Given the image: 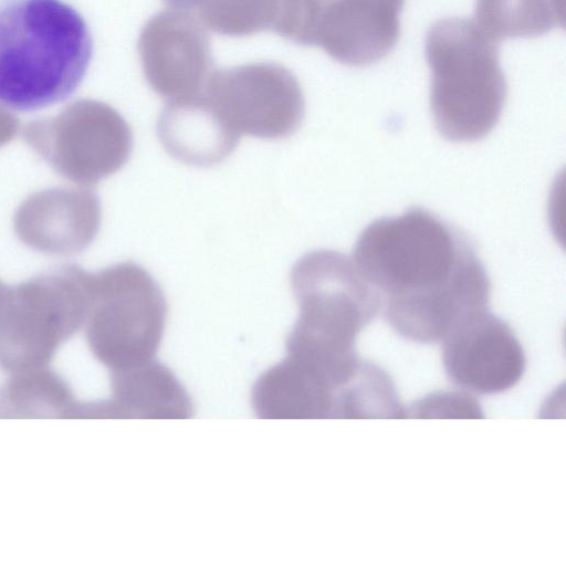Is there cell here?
Listing matches in <instances>:
<instances>
[{"instance_id": "6da1fadb", "label": "cell", "mask_w": 566, "mask_h": 566, "mask_svg": "<svg viewBox=\"0 0 566 566\" xmlns=\"http://www.w3.org/2000/svg\"><path fill=\"white\" fill-rule=\"evenodd\" d=\"M353 262L376 293L386 322L420 344L442 342L468 317L488 310L491 282L473 243L420 207L370 222Z\"/></svg>"}, {"instance_id": "7a4b0ae2", "label": "cell", "mask_w": 566, "mask_h": 566, "mask_svg": "<svg viewBox=\"0 0 566 566\" xmlns=\"http://www.w3.org/2000/svg\"><path fill=\"white\" fill-rule=\"evenodd\" d=\"M93 50L86 21L63 0H1L0 106L34 112L65 101Z\"/></svg>"}, {"instance_id": "3957f363", "label": "cell", "mask_w": 566, "mask_h": 566, "mask_svg": "<svg viewBox=\"0 0 566 566\" xmlns=\"http://www.w3.org/2000/svg\"><path fill=\"white\" fill-rule=\"evenodd\" d=\"M291 286L300 313L286 339V356L338 391L359 369L355 342L380 312L378 297L352 259L326 249L294 263Z\"/></svg>"}, {"instance_id": "277c9868", "label": "cell", "mask_w": 566, "mask_h": 566, "mask_svg": "<svg viewBox=\"0 0 566 566\" xmlns=\"http://www.w3.org/2000/svg\"><path fill=\"white\" fill-rule=\"evenodd\" d=\"M424 52L438 133L455 143L485 137L497 125L507 95L497 43L473 20L452 17L430 27Z\"/></svg>"}, {"instance_id": "5b68a950", "label": "cell", "mask_w": 566, "mask_h": 566, "mask_svg": "<svg viewBox=\"0 0 566 566\" xmlns=\"http://www.w3.org/2000/svg\"><path fill=\"white\" fill-rule=\"evenodd\" d=\"M91 273L62 264L0 296V367L19 373L46 367L61 344L84 324L90 310Z\"/></svg>"}, {"instance_id": "8992f818", "label": "cell", "mask_w": 566, "mask_h": 566, "mask_svg": "<svg viewBox=\"0 0 566 566\" xmlns=\"http://www.w3.org/2000/svg\"><path fill=\"white\" fill-rule=\"evenodd\" d=\"M85 336L94 357L109 370L155 357L165 331L167 302L151 274L134 262L91 273Z\"/></svg>"}, {"instance_id": "52a82bcc", "label": "cell", "mask_w": 566, "mask_h": 566, "mask_svg": "<svg viewBox=\"0 0 566 566\" xmlns=\"http://www.w3.org/2000/svg\"><path fill=\"white\" fill-rule=\"evenodd\" d=\"M25 143L59 175L90 187L118 171L133 151V133L112 106L80 101L23 129Z\"/></svg>"}, {"instance_id": "ba28073f", "label": "cell", "mask_w": 566, "mask_h": 566, "mask_svg": "<svg viewBox=\"0 0 566 566\" xmlns=\"http://www.w3.org/2000/svg\"><path fill=\"white\" fill-rule=\"evenodd\" d=\"M203 93L239 135L280 139L301 126L305 101L294 74L256 62L212 72Z\"/></svg>"}, {"instance_id": "9c48e42d", "label": "cell", "mask_w": 566, "mask_h": 566, "mask_svg": "<svg viewBox=\"0 0 566 566\" xmlns=\"http://www.w3.org/2000/svg\"><path fill=\"white\" fill-rule=\"evenodd\" d=\"M138 52L147 83L168 101L202 93L212 73L209 34L191 12L169 9L150 17Z\"/></svg>"}, {"instance_id": "30bf717a", "label": "cell", "mask_w": 566, "mask_h": 566, "mask_svg": "<svg viewBox=\"0 0 566 566\" xmlns=\"http://www.w3.org/2000/svg\"><path fill=\"white\" fill-rule=\"evenodd\" d=\"M444 371L452 384L479 395H497L522 378L526 359L510 325L488 310L457 325L441 342Z\"/></svg>"}, {"instance_id": "8fae6325", "label": "cell", "mask_w": 566, "mask_h": 566, "mask_svg": "<svg viewBox=\"0 0 566 566\" xmlns=\"http://www.w3.org/2000/svg\"><path fill=\"white\" fill-rule=\"evenodd\" d=\"M101 200L88 187H54L31 193L18 207L13 224L18 239L38 252L70 256L96 238Z\"/></svg>"}, {"instance_id": "7c38bea8", "label": "cell", "mask_w": 566, "mask_h": 566, "mask_svg": "<svg viewBox=\"0 0 566 566\" xmlns=\"http://www.w3.org/2000/svg\"><path fill=\"white\" fill-rule=\"evenodd\" d=\"M405 0H327L316 46L348 66H367L386 57L400 35Z\"/></svg>"}, {"instance_id": "4fadbf2b", "label": "cell", "mask_w": 566, "mask_h": 566, "mask_svg": "<svg viewBox=\"0 0 566 566\" xmlns=\"http://www.w3.org/2000/svg\"><path fill=\"white\" fill-rule=\"evenodd\" d=\"M157 135L171 157L196 167L221 163L240 138L203 92L169 99L159 115Z\"/></svg>"}, {"instance_id": "5bb4252c", "label": "cell", "mask_w": 566, "mask_h": 566, "mask_svg": "<svg viewBox=\"0 0 566 566\" xmlns=\"http://www.w3.org/2000/svg\"><path fill=\"white\" fill-rule=\"evenodd\" d=\"M336 394L324 378L286 356L256 379L251 401L262 419H325L334 418Z\"/></svg>"}, {"instance_id": "9a60e30c", "label": "cell", "mask_w": 566, "mask_h": 566, "mask_svg": "<svg viewBox=\"0 0 566 566\" xmlns=\"http://www.w3.org/2000/svg\"><path fill=\"white\" fill-rule=\"evenodd\" d=\"M116 418L187 419L192 416L190 396L175 374L154 358L109 370Z\"/></svg>"}, {"instance_id": "2e32d148", "label": "cell", "mask_w": 566, "mask_h": 566, "mask_svg": "<svg viewBox=\"0 0 566 566\" xmlns=\"http://www.w3.org/2000/svg\"><path fill=\"white\" fill-rule=\"evenodd\" d=\"M74 406L66 382L48 367L11 374L0 386L3 417H70Z\"/></svg>"}, {"instance_id": "e0dca14e", "label": "cell", "mask_w": 566, "mask_h": 566, "mask_svg": "<svg viewBox=\"0 0 566 566\" xmlns=\"http://www.w3.org/2000/svg\"><path fill=\"white\" fill-rule=\"evenodd\" d=\"M557 0H475L474 22L493 42L537 38L557 27Z\"/></svg>"}, {"instance_id": "ac0fdd59", "label": "cell", "mask_w": 566, "mask_h": 566, "mask_svg": "<svg viewBox=\"0 0 566 566\" xmlns=\"http://www.w3.org/2000/svg\"><path fill=\"white\" fill-rule=\"evenodd\" d=\"M334 418H407L389 376L363 363L353 379L336 395Z\"/></svg>"}, {"instance_id": "d6986e66", "label": "cell", "mask_w": 566, "mask_h": 566, "mask_svg": "<svg viewBox=\"0 0 566 566\" xmlns=\"http://www.w3.org/2000/svg\"><path fill=\"white\" fill-rule=\"evenodd\" d=\"M279 0H203L200 21L222 35L242 38L273 30Z\"/></svg>"}, {"instance_id": "ffe728a7", "label": "cell", "mask_w": 566, "mask_h": 566, "mask_svg": "<svg viewBox=\"0 0 566 566\" xmlns=\"http://www.w3.org/2000/svg\"><path fill=\"white\" fill-rule=\"evenodd\" d=\"M327 0H279L273 32L300 45L316 46Z\"/></svg>"}, {"instance_id": "44dd1931", "label": "cell", "mask_w": 566, "mask_h": 566, "mask_svg": "<svg viewBox=\"0 0 566 566\" xmlns=\"http://www.w3.org/2000/svg\"><path fill=\"white\" fill-rule=\"evenodd\" d=\"M407 417L420 419H479L484 418L480 403L463 391H437L407 409Z\"/></svg>"}, {"instance_id": "7402d4cb", "label": "cell", "mask_w": 566, "mask_h": 566, "mask_svg": "<svg viewBox=\"0 0 566 566\" xmlns=\"http://www.w3.org/2000/svg\"><path fill=\"white\" fill-rule=\"evenodd\" d=\"M170 9L187 12L198 11L203 0H163Z\"/></svg>"}, {"instance_id": "603a6c76", "label": "cell", "mask_w": 566, "mask_h": 566, "mask_svg": "<svg viewBox=\"0 0 566 566\" xmlns=\"http://www.w3.org/2000/svg\"><path fill=\"white\" fill-rule=\"evenodd\" d=\"M4 284L0 281V294L2 293Z\"/></svg>"}]
</instances>
